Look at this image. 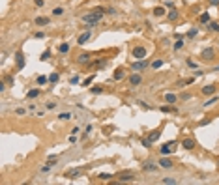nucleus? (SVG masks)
I'll return each instance as SVG.
<instances>
[{"instance_id":"obj_1","label":"nucleus","mask_w":219,"mask_h":185,"mask_svg":"<svg viewBox=\"0 0 219 185\" xmlns=\"http://www.w3.org/2000/svg\"><path fill=\"white\" fill-rule=\"evenodd\" d=\"M107 12L105 8H96L94 12H90V13H86V15H83V23H86L88 26H94V25H97L99 21L103 19V13Z\"/></svg>"},{"instance_id":"obj_2","label":"nucleus","mask_w":219,"mask_h":185,"mask_svg":"<svg viewBox=\"0 0 219 185\" xmlns=\"http://www.w3.org/2000/svg\"><path fill=\"white\" fill-rule=\"evenodd\" d=\"M146 54H148V51H146V47H142V45H137V47H133V51H131V56H133L135 60L146 58Z\"/></svg>"},{"instance_id":"obj_3","label":"nucleus","mask_w":219,"mask_h":185,"mask_svg":"<svg viewBox=\"0 0 219 185\" xmlns=\"http://www.w3.org/2000/svg\"><path fill=\"white\" fill-rule=\"evenodd\" d=\"M148 66H150V62L146 60V58H142V60H135L133 64H131V69L133 71H144V69H148Z\"/></svg>"},{"instance_id":"obj_4","label":"nucleus","mask_w":219,"mask_h":185,"mask_svg":"<svg viewBox=\"0 0 219 185\" xmlns=\"http://www.w3.org/2000/svg\"><path fill=\"white\" fill-rule=\"evenodd\" d=\"M200 58H202V62H212V60L215 58V49H214V47L204 49V51L200 52Z\"/></svg>"},{"instance_id":"obj_5","label":"nucleus","mask_w":219,"mask_h":185,"mask_svg":"<svg viewBox=\"0 0 219 185\" xmlns=\"http://www.w3.org/2000/svg\"><path fill=\"white\" fill-rule=\"evenodd\" d=\"M174 146H176V140H170V142L163 144V146L159 148V154H161V155H169V154H172V151H174Z\"/></svg>"},{"instance_id":"obj_6","label":"nucleus","mask_w":219,"mask_h":185,"mask_svg":"<svg viewBox=\"0 0 219 185\" xmlns=\"http://www.w3.org/2000/svg\"><path fill=\"white\" fill-rule=\"evenodd\" d=\"M131 181H135V174L133 172H124V174L118 176V183H131Z\"/></svg>"},{"instance_id":"obj_7","label":"nucleus","mask_w":219,"mask_h":185,"mask_svg":"<svg viewBox=\"0 0 219 185\" xmlns=\"http://www.w3.org/2000/svg\"><path fill=\"white\" fill-rule=\"evenodd\" d=\"M157 165H159V168H172L174 167V161L169 159V157H165V155H161V159L157 161Z\"/></svg>"},{"instance_id":"obj_8","label":"nucleus","mask_w":219,"mask_h":185,"mask_svg":"<svg viewBox=\"0 0 219 185\" xmlns=\"http://www.w3.org/2000/svg\"><path fill=\"white\" fill-rule=\"evenodd\" d=\"M15 64H17V69H23V68H25L26 60H25L23 51H17V52H15Z\"/></svg>"},{"instance_id":"obj_9","label":"nucleus","mask_w":219,"mask_h":185,"mask_svg":"<svg viewBox=\"0 0 219 185\" xmlns=\"http://www.w3.org/2000/svg\"><path fill=\"white\" fill-rule=\"evenodd\" d=\"M90 58H92L90 52H81L79 58H77V64H81V66H88V64H90Z\"/></svg>"},{"instance_id":"obj_10","label":"nucleus","mask_w":219,"mask_h":185,"mask_svg":"<svg viewBox=\"0 0 219 185\" xmlns=\"http://www.w3.org/2000/svg\"><path fill=\"white\" fill-rule=\"evenodd\" d=\"M157 168H159V165H154V161L142 163V170H144V172H156Z\"/></svg>"},{"instance_id":"obj_11","label":"nucleus","mask_w":219,"mask_h":185,"mask_svg":"<svg viewBox=\"0 0 219 185\" xmlns=\"http://www.w3.org/2000/svg\"><path fill=\"white\" fill-rule=\"evenodd\" d=\"M90 38H92V30H86L84 34H81V36H79L77 43H79V45H84L86 41H90Z\"/></svg>"},{"instance_id":"obj_12","label":"nucleus","mask_w":219,"mask_h":185,"mask_svg":"<svg viewBox=\"0 0 219 185\" xmlns=\"http://www.w3.org/2000/svg\"><path fill=\"white\" fill-rule=\"evenodd\" d=\"M140 82H142V77H140V75H139V73L135 71V73H133V75H131V77H129V84H131V86H133V88H135V86H139Z\"/></svg>"},{"instance_id":"obj_13","label":"nucleus","mask_w":219,"mask_h":185,"mask_svg":"<svg viewBox=\"0 0 219 185\" xmlns=\"http://www.w3.org/2000/svg\"><path fill=\"white\" fill-rule=\"evenodd\" d=\"M163 101L169 103V105H174V103H178V95L176 94H165L163 95Z\"/></svg>"},{"instance_id":"obj_14","label":"nucleus","mask_w":219,"mask_h":185,"mask_svg":"<svg viewBox=\"0 0 219 185\" xmlns=\"http://www.w3.org/2000/svg\"><path fill=\"white\" fill-rule=\"evenodd\" d=\"M200 92H202V95H214V94L217 92V88H215L214 84H206V86H204V88H202Z\"/></svg>"},{"instance_id":"obj_15","label":"nucleus","mask_w":219,"mask_h":185,"mask_svg":"<svg viewBox=\"0 0 219 185\" xmlns=\"http://www.w3.org/2000/svg\"><path fill=\"white\" fill-rule=\"evenodd\" d=\"M182 148H184V150H193V148H195V140L189 138V137L184 138V140H182Z\"/></svg>"},{"instance_id":"obj_16","label":"nucleus","mask_w":219,"mask_h":185,"mask_svg":"<svg viewBox=\"0 0 219 185\" xmlns=\"http://www.w3.org/2000/svg\"><path fill=\"white\" fill-rule=\"evenodd\" d=\"M34 23H36L38 26H47V25H49V17H36Z\"/></svg>"},{"instance_id":"obj_17","label":"nucleus","mask_w":219,"mask_h":185,"mask_svg":"<svg viewBox=\"0 0 219 185\" xmlns=\"http://www.w3.org/2000/svg\"><path fill=\"white\" fill-rule=\"evenodd\" d=\"M126 77V73H124V69H116L114 73H113V81H122Z\"/></svg>"},{"instance_id":"obj_18","label":"nucleus","mask_w":219,"mask_h":185,"mask_svg":"<svg viewBox=\"0 0 219 185\" xmlns=\"http://www.w3.org/2000/svg\"><path fill=\"white\" fill-rule=\"evenodd\" d=\"M41 94V90L39 88H34V90H28V94H26V97L28 99H36V97Z\"/></svg>"},{"instance_id":"obj_19","label":"nucleus","mask_w":219,"mask_h":185,"mask_svg":"<svg viewBox=\"0 0 219 185\" xmlns=\"http://www.w3.org/2000/svg\"><path fill=\"white\" fill-rule=\"evenodd\" d=\"M81 168H75V170H69V172H66V178H77V176H81Z\"/></svg>"},{"instance_id":"obj_20","label":"nucleus","mask_w":219,"mask_h":185,"mask_svg":"<svg viewBox=\"0 0 219 185\" xmlns=\"http://www.w3.org/2000/svg\"><path fill=\"white\" fill-rule=\"evenodd\" d=\"M199 21H200L202 25H208V23L212 21V17H210V13H200V15H199Z\"/></svg>"},{"instance_id":"obj_21","label":"nucleus","mask_w":219,"mask_h":185,"mask_svg":"<svg viewBox=\"0 0 219 185\" xmlns=\"http://www.w3.org/2000/svg\"><path fill=\"white\" fill-rule=\"evenodd\" d=\"M71 118H73L71 112H60V114H58V120H60V122H68V120H71Z\"/></svg>"},{"instance_id":"obj_22","label":"nucleus","mask_w":219,"mask_h":185,"mask_svg":"<svg viewBox=\"0 0 219 185\" xmlns=\"http://www.w3.org/2000/svg\"><path fill=\"white\" fill-rule=\"evenodd\" d=\"M152 13H154L156 17H163V15H165L167 12H165V8H161V6H157V8H154V12H152Z\"/></svg>"},{"instance_id":"obj_23","label":"nucleus","mask_w":219,"mask_h":185,"mask_svg":"<svg viewBox=\"0 0 219 185\" xmlns=\"http://www.w3.org/2000/svg\"><path fill=\"white\" fill-rule=\"evenodd\" d=\"M36 82H38L39 86H45V84L49 82V77H45V75H39V77H36Z\"/></svg>"},{"instance_id":"obj_24","label":"nucleus","mask_w":219,"mask_h":185,"mask_svg":"<svg viewBox=\"0 0 219 185\" xmlns=\"http://www.w3.org/2000/svg\"><path fill=\"white\" fill-rule=\"evenodd\" d=\"M172 49H174V51H180V49H184V38H178V39H176V43L172 45Z\"/></svg>"},{"instance_id":"obj_25","label":"nucleus","mask_w":219,"mask_h":185,"mask_svg":"<svg viewBox=\"0 0 219 185\" xmlns=\"http://www.w3.org/2000/svg\"><path fill=\"white\" fill-rule=\"evenodd\" d=\"M159 137H161V131H152L148 138L152 140V142H157V140H159Z\"/></svg>"},{"instance_id":"obj_26","label":"nucleus","mask_w":219,"mask_h":185,"mask_svg":"<svg viewBox=\"0 0 219 185\" xmlns=\"http://www.w3.org/2000/svg\"><path fill=\"white\" fill-rule=\"evenodd\" d=\"M217 101H219V97H217V95H214V97H210V99H208V101L204 103V108H208V107H212V105H215Z\"/></svg>"},{"instance_id":"obj_27","label":"nucleus","mask_w":219,"mask_h":185,"mask_svg":"<svg viewBox=\"0 0 219 185\" xmlns=\"http://www.w3.org/2000/svg\"><path fill=\"white\" fill-rule=\"evenodd\" d=\"M4 82H6L8 86H12V88H13V84H15V79L12 77V75H4Z\"/></svg>"},{"instance_id":"obj_28","label":"nucleus","mask_w":219,"mask_h":185,"mask_svg":"<svg viewBox=\"0 0 219 185\" xmlns=\"http://www.w3.org/2000/svg\"><path fill=\"white\" fill-rule=\"evenodd\" d=\"M103 86H92V88H90V92L94 94V95H99V94H103Z\"/></svg>"},{"instance_id":"obj_29","label":"nucleus","mask_w":219,"mask_h":185,"mask_svg":"<svg viewBox=\"0 0 219 185\" xmlns=\"http://www.w3.org/2000/svg\"><path fill=\"white\" fill-rule=\"evenodd\" d=\"M69 47H71V45H69V43H62V45L58 47V52H60V54H66V52H68V51H69Z\"/></svg>"},{"instance_id":"obj_30","label":"nucleus","mask_w":219,"mask_h":185,"mask_svg":"<svg viewBox=\"0 0 219 185\" xmlns=\"http://www.w3.org/2000/svg\"><path fill=\"white\" fill-rule=\"evenodd\" d=\"M97 178H99L101 181H109V180H111V178H114V176H113V174H107V172H101Z\"/></svg>"},{"instance_id":"obj_31","label":"nucleus","mask_w":219,"mask_h":185,"mask_svg":"<svg viewBox=\"0 0 219 185\" xmlns=\"http://www.w3.org/2000/svg\"><path fill=\"white\" fill-rule=\"evenodd\" d=\"M167 17H169V21H176L178 19V12L176 9H170V12L167 13Z\"/></svg>"},{"instance_id":"obj_32","label":"nucleus","mask_w":219,"mask_h":185,"mask_svg":"<svg viewBox=\"0 0 219 185\" xmlns=\"http://www.w3.org/2000/svg\"><path fill=\"white\" fill-rule=\"evenodd\" d=\"M58 81H60V75H58V73H51V75H49V82L54 84V82H58Z\"/></svg>"},{"instance_id":"obj_33","label":"nucleus","mask_w":219,"mask_h":185,"mask_svg":"<svg viewBox=\"0 0 219 185\" xmlns=\"http://www.w3.org/2000/svg\"><path fill=\"white\" fill-rule=\"evenodd\" d=\"M161 183H165V185H174V183H178V181L174 180V178H163Z\"/></svg>"},{"instance_id":"obj_34","label":"nucleus","mask_w":219,"mask_h":185,"mask_svg":"<svg viewBox=\"0 0 219 185\" xmlns=\"http://www.w3.org/2000/svg\"><path fill=\"white\" fill-rule=\"evenodd\" d=\"M208 30H212V32H219V25H217V23H212V21H210V23H208Z\"/></svg>"},{"instance_id":"obj_35","label":"nucleus","mask_w":219,"mask_h":185,"mask_svg":"<svg viewBox=\"0 0 219 185\" xmlns=\"http://www.w3.org/2000/svg\"><path fill=\"white\" fill-rule=\"evenodd\" d=\"M52 15H54V17L64 15V8H54V9H52Z\"/></svg>"},{"instance_id":"obj_36","label":"nucleus","mask_w":219,"mask_h":185,"mask_svg":"<svg viewBox=\"0 0 219 185\" xmlns=\"http://www.w3.org/2000/svg\"><path fill=\"white\" fill-rule=\"evenodd\" d=\"M163 66V60H154L152 62V69H159Z\"/></svg>"},{"instance_id":"obj_37","label":"nucleus","mask_w":219,"mask_h":185,"mask_svg":"<svg viewBox=\"0 0 219 185\" xmlns=\"http://www.w3.org/2000/svg\"><path fill=\"white\" fill-rule=\"evenodd\" d=\"M140 144H142V146H144V148H150V146H152V144H154V142H152V140H150V138H142V140H140Z\"/></svg>"},{"instance_id":"obj_38","label":"nucleus","mask_w":219,"mask_h":185,"mask_svg":"<svg viewBox=\"0 0 219 185\" xmlns=\"http://www.w3.org/2000/svg\"><path fill=\"white\" fill-rule=\"evenodd\" d=\"M49 56H51V51H45V52H41L39 60H41V62H45V60H49Z\"/></svg>"},{"instance_id":"obj_39","label":"nucleus","mask_w":219,"mask_h":185,"mask_svg":"<svg viewBox=\"0 0 219 185\" xmlns=\"http://www.w3.org/2000/svg\"><path fill=\"white\" fill-rule=\"evenodd\" d=\"M197 34H199V30H197V28H191V30H187V34H185V36H187V38H195Z\"/></svg>"},{"instance_id":"obj_40","label":"nucleus","mask_w":219,"mask_h":185,"mask_svg":"<svg viewBox=\"0 0 219 185\" xmlns=\"http://www.w3.org/2000/svg\"><path fill=\"white\" fill-rule=\"evenodd\" d=\"M94 79H96V75H90L88 79H84V81H83V86H88V84H92V81H94Z\"/></svg>"},{"instance_id":"obj_41","label":"nucleus","mask_w":219,"mask_h":185,"mask_svg":"<svg viewBox=\"0 0 219 185\" xmlns=\"http://www.w3.org/2000/svg\"><path fill=\"white\" fill-rule=\"evenodd\" d=\"M107 64H109V60H97L96 62V68H105Z\"/></svg>"},{"instance_id":"obj_42","label":"nucleus","mask_w":219,"mask_h":185,"mask_svg":"<svg viewBox=\"0 0 219 185\" xmlns=\"http://www.w3.org/2000/svg\"><path fill=\"white\" fill-rule=\"evenodd\" d=\"M161 112H176L174 107H161Z\"/></svg>"},{"instance_id":"obj_43","label":"nucleus","mask_w":219,"mask_h":185,"mask_svg":"<svg viewBox=\"0 0 219 185\" xmlns=\"http://www.w3.org/2000/svg\"><path fill=\"white\" fill-rule=\"evenodd\" d=\"M15 114H17V116H25V114H26V108H21V107L15 108Z\"/></svg>"},{"instance_id":"obj_44","label":"nucleus","mask_w":219,"mask_h":185,"mask_svg":"<svg viewBox=\"0 0 219 185\" xmlns=\"http://www.w3.org/2000/svg\"><path fill=\"white\" fill-rule=\"evenodd\" d=\"M180 99H184V101H187V99H191V94H189V92H184V94L180 95Z\"/></svg>"},{"instance_id":"obj_45","label":"nucleus","mask_w":219,"mask_h":185,"mask_svg":"<svg viewBox=\"0 0 219 185\" xmlns=\"http://www.w3.org/2000/svg\"><path fill=\"white\" fill-rule=\"evenodd\" d=\"M49 170H51V165H49V163H47L45 167H41V168H39V172H41V174H47Z\"/></svg>"},{"instance_id":"obj_46","label":"nucleus","mask_w":219,"mask_h":185,"mask_svg":"<svg viewBox=\"0 0 219 185\" xmlns=\"http://www.w3.org/2000/svg\"><path fill=\"white\" fill-rule=\"evenodd\" d=\"M92 131V125H86L84 127V133H83V138H86V137H88V133Z\"/></svg>"},{"instance_id":"obj_47","label":"nucleus","mask_w":219,"mask_h":185,"mask_svg":"<svg viewBox=\"0 0 219 185\" xmlns=\"http://www.w3.org/2000/svg\"><path fill=\"white\" fill-rule=\"evenodd\" d=\"M34 38H36V39H45V32H36Z\"/></svg>"},{"instance_id":"obj_48","label":"nucleus","mask_w":219,"mask_h":185,"mask_svg":"<svg viewBox=\"0 0 219 185\" xmlns=\"http://www.w3.org/2000/svg\"><path fill=\"white\" fill-rule=\"evenodd\" d=\"M54 108H56V103H54V101H49V103H47V111H54Z\"/></svg>"},{"instance_id":"obj_49","label":"nucleus","mask_w":219,"mask_h":185,"mask_svg":"<svg viewBox=\"0 0 219 185\" xmlns=\"http://www.w3.org/2000/svg\"><path fill=\"white\" fill-rule=\"evenodd\" d=\"M34 4H36L38 8H43V6H45V0H34Z\"/></svg>"},{"instance_id":"obj_50","label":"nucleus","mask_w":219,"mask_h":185,"mask_svg":"<svg viewBox=\"0 0 219 185\" xmlns=\"http://www.w3.org/2000/svg\"><path fill=\"white\" fill-rule=\"evenodd\" d=\"M79 81H81V79L77 77V75H75V77H71V79H69V84H77Z\"/></svg>"},{"instance_id":"obj_51","label":"nucleus","mask_w":219,"mask_h":185,"mask_svg":"<svg viewBox=\"0 0 219 185\" xmlns=\"http://www.w3.org/2000/svg\"><path fill=\"white\" fill-rule=\"evenodd\" d=\"M185 64H187V66H189V68H193V69H197V64H195L193 60H187V62H185Z\"/></svg>"},{"instance_id":"obj_52","label":"nucleus","mask_w":219,"mask_h":185,"mask_svg":"<svg viewBox=\"0 0 219 185\" xmlns=\"http://www.w3.org/2000/svg\"><path fill=\"white\" fill-rule=\"evenodd\" d=\"M68 140H69V142H71V144H75V142H77V137H75V135H71V137H69Z\"/></svg>"},{"instance_id":"obj_53","label":"nucleus","mask_w":219,"mask_h":185,"mask_svg":"<svg viewBox=\"0 0 219 185\" xmlns=\"http://www.w3.org/2000/svg\"><path fill=\"white\" fill-rule=\"evenodd\" d=\"M210 4L212 6H219V0H210Z\"/></svg>"}]
</instances>
